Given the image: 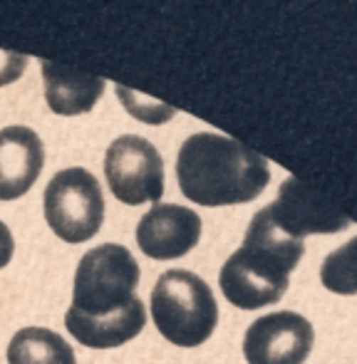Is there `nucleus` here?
<instances>
[{
  "label": "nucleus",
  "instance_id": "nucleus-1",
  "mask_svg": "<svg viewBox=\"0 0 357 364\" xmlns=\"http://www.w3.org/2000/svg\"><path fill=\"white\" fill-rule=\"evenodd\" d=\"M137 288L139 263L124 245L105 243L87 250L75 273L73 307L65 315L68 332L92 350H112L134 340L146 322Z\"/></svg>",
  "mask_w": 357,
  "mask_h": 364
},
{
  "label": "nucleus",
  "instance_id": "nucleus-2",
  "mask_svg": "<svg viewBox=\"0 0 357 364\" xmlns=\"http://www.w3.org/2000/svg\"><path fill=\"white\" fill-rule=\"evenodd\" d=\"M178 188L198 206H236L266 191L268 161L231 136L201 132L191 134L176 156Z\"/></svg>",
  "mask_w": 357,
  "mask_h": 364
},
{
  "label": "nucleus",
  "instance_id": "nucleus-3",
  "mask_svg": "<svg viewBox=\"0 0 357 364\" xmlns=\"http://www.w3.org/2000/svg\"><path fill=\"white\" fill-rule=\"evenodd\" d=\"M303 255V240L285 235L268 216V208H261L248 223L243 245L221 268L218 283L223 297L238 310L273 305L288 292L290 273Z\"/></svg>",
  "mask_w": 357,
  "mask_h": 364
},
{
  "label": "nucleus",
  "instance_id": "nucleus-4",
  "mask_svg": "<svg viewBox=\"0 0 357 364\" xmlns=\"http://www.w3.org/2000/svg\"><path fill=\"white\" fill-rule=\"evenodd\" d=\"M151 317L164 340L176 347H198L218 325V305L206 280L191 270H166L151 290Z\"/></svg>",
  "mask_w": 357,
  "mask_h": 364
},
{
  "label": "nucleus",
  "instance_id": "nucleus-5",
  "mask_svg": "<svg viewBox=\"0 0 357 364\" xmlns=\"http://www.w3.org/2000/svg\"><path fill=\"white\" fill-rule=\"evenodd\" d=\"M45 220L65 243L95 238L105 223V196L87 168H65L45 188Z\"/></svg>",
  "mask_w": 357,
  "mask_h": 364
},
{
  "label": "nucleus",
  "instance_id": "nucleus-6",
  "mask_svg": "<svg viewBox=\"0 0 357 364\" xmlns=\"http://www.w3.org/2000/svg\"><path fill=\"white\" fill-rule=\"evenodd\" d=\"M105 176L114 198L127 206L159 203L164 196V161L142 136L124 134L112 141L105 154Z\"/></svg>",
  "mask_w": 357,
  "mask_h": 364
},
{
  "label": "nucleus",
  "instance_id": "nucleus-7",
  "mask_svg": "<svg viewBox=\"0 0 357 364\" xmlns=\"http://www.w3.org/2000/svg\"><path fill=\"white\" fill-rule=\"evenodd\" d=\"M315 332L303 315L290 310L258 317L243 337L248 364H303L313 352Z\"/></svg>",
  "mask_w": 357,
  "mask_h": 364
},
{
  "label": "nucleus",
  "instance_id": "nucleus-8",
  "mask_svg": "<svg viewBox=\"0 0 357 364\" xmlns=\"http://www.w3.org/2000/svg\"><path fill=\"white\" fill-rule=\"evenodd\" d=\"M266 208L273 223L290 238L303 240L305 235H328L350 228V218L343 211L295 176H288L280 183L278 198Z\"/></svg>",
  "mask_w": 357,
  "mask_h": 364
},
{
  "label": "nucleus",
  "instance_id": "nucleus-9",
  "mask_svg": "<svg viewBox=\"0 0 357 364\" xmlns=\"http://www.w3.org/2000/svg\"><path fill=\"white\" fill-rule=\"evenodd\" d=\"M201 238V218L178 203H154L137 225V243L146 258L176 260Z\"/></svg>",
  "mask_w": 357,
  "mask_h": 364
},
{
  "label": "nucleus",
  "instance_id": "nucleus-10",
  "mask_svg": "<svg viewBox=\"0 0 357 364\" xmlns=\"http://www.w3.org/2000/svg\"><path fill=\"white\" fill-rule=\"evenodd\" d=\"M45 166L43 139L30 127L0 129V201L25 196Z\"/></svg>",
  "mask_w": 357,
  "mask_h": 364
},
{
  "label": "nucleus",
  "instance_id": "nucleus-11",
  "mask_svg": "<svg viewBox=\"0 0 357 364\" xmlns=\"http://www.w3.org/2000/svg\"><path fill=\"white\" fill-rule=\"evenodd\" d=\"M45 100L50 109L60 117H78L95 107V102L105 92V82L100 77L75 73L63 65L43 63Z\"/></svg>",
  "mask_w": 357,
  "mask_h": 364
},
{
  "label": "nucleus",
  "instance_id": "nucleus-12",
  "mask_svg": "<svg viewBox=\"0 0 357 364\" xmlns=\"http://www.w3.org/2000/svg\"><path fill=\"white\" fill-rule=\"evenodd\" d=\"M10 364H78L75 350L48 327H25L8 345Z\"/></svg>",
  "mask_w": 357,
  "mask_h": 364
},
{
  "label": "nucleus",
  "instance_id": "nucleus-13",
  "mask_svg": "<svg viewBox=\"0 0 357 364\" xmlns=\"http://www.w3.org/2000/svg\"><path fill=\"white\" fill-rule=\"evenodd\" d=\"M320 283L338 295H357V235L323 260Z\"/></svg>",
  "mask_w": 357,
  "mask_h": 364
},
{
  "label": "nucleus",
  "instance_id": "nucleus-14",
  "mask_svg": "<svg viewBox=\"0 0 357 364\" xmlns=\"http://www.w3.org/2000/svg\"><path fill=\"white\" fill-rule=\"evenodd\" d=\"M117 97L122 100V105L129 109V114L134 119H142L146 124H161V122H169L176 114L174 107L159 105L154 100H146L144 95H137V92L127 90V87H117Z\"/></svg>",
  "mask_w": 357,
  "mask_h": 364
},
{
  "label": "nucleus",
  "instance_id": "nucleus-15",
  "mask_svg": "<svg viewBox=\"0 0 357 364\" xmlns=\"http://www.w3.org/2000/svg\"><path fill=\"white\" fill-rule=\"evenodd\" d=\"M25 68H28V55L0 50V87L20 80L25 73Z\"/></svg>",
  "mask_w": 357,
  "mask_h": 364
},
{
  "label": "nucleus",
  "instance_id": "nucleus-16",
  "mask_svg": "<svg viewBox=\"0 0 357 364\" xmlns=\"http://www.w3.org/2000/svg\"><path fill=\"white\" fill-rule=\"evenodd\" d=\"M15 253V240H13V233H10L8 225L0 220V270L5 268V265L10 263V258H13Z\"/></svg>",
  "mask_w": 357,
  "mask_h": 364
}]
</instances>
